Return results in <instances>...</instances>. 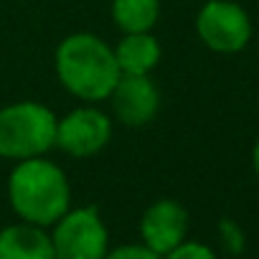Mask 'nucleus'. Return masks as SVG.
Listing matches in <instances>:
<instances>
[{
    "mask_svg": "<svg viewBox=\"0 0 259 259\" xmlns=\"http://www.w3.org/2000/svg\"><path fill=\"white\" fill-rule=\"evenodd\" d=\"M49 234L56 259H104L109 251V231L97 206L69 208Z\"/></svg>",
    "mask_w": 259,
    "mask_h": 259,
    "instance_id": "nucleus-4",
    "label": "nucleus"
},
{
    "mask_svg": "<svg viewBox=\"0 0 259 259\" xmlns=\"http://www.w3.org/2000/svg\"><path fill=\"white\" fill-rule=\"evenodd\" d=\"M114 135V119L97 104H79L56 124V148L76 160L102 153Z\"/></svg>",
    "mask_w": 259,
    "mask_h": 259,
    "instance_id": "nucleus-5",
    "label": "nucleus"
},
{
    "mask_svg": "<svg viewBox=\"0 0 259 259\" xmlns=\"http://www.w3.org/2000/svg\"><path fill=\"white\" fill-rule=\"evenodd\" d=\"M186 234H188V211L173 198L153 201L140 216V244H145L160 256L183 244Z\"/></svg>",
    "mask_w": 259,
    "mask_h": 259,
    "instance_id": "nucleus-8",
    "label": "nucleus"
},
{
    "mask_svg": "<svg viewBox=\"0 0 259 259\" xmlns=\"http://www.w3.org/2000/svg\"><path fill=\"white\" fill-rule=\"evenodd\" d=\"M196 33L216 54H239L251 38V21L239 3L208 0L196 16Z\"/></svg>",
    "mask_w": 259,
    "mask_h": 259,
    "instance_id": "nucleus-6",
    "label": "nucleus"
},
{
    "mask_svg": "<svg viewBox=\"0 0 259 259\" xmlns=\"http://www.w3.org/2000/svg\"><path fill=\"white\" fill-rule=\"evenodd\" d=\"M163 259H219V256L216 251H211V246L201 241H183L173 251H168Z\"/></svg>",
    "mask_w": 259,
    "mask_h": 259,
    "instance_id": "nucleus-12",
    "label": "nucleus"
},
{
    "mask_svg": "<svg viewBox=\"0 0 259 259\" xmlns=\"http://www.w3.org/2000/svg\"><path fill=\"white\" fill-rule=\"evenodd\" d=\"M54 69L59 84L81 104L107 102L122 76L112 46L89 31H76L59 41Z\"/></svg>",
    "mask_w": 259,
    "mask_h": 259,
    "instance_id": "nucleus-1",
    "label": "nucleus"
},
{
    "mask_svg": "<svg viewBox=\"0 0 259 259\" xmlns=\"http://www.w3.org/2000/svg\"><path fill=\"white\" fill-rule=\"evenodd\" d=\"M8 203L21 221L51 229L71 208V183L46 155L18 160L8 176Z\"/></svg>",
    "mask_w": 259,
    "mask_h": 259,
    "instance_id": "nucleus-2",
    "label": "nucleus"
},
{
    "mask_svg": "<svg viewBox=\"0 0 259 259\" xmlns=\"http://www.w3.org/2000/svg\"><path fill=\"white\" fill-rule=\"evenodd\" d=\"M117 66L122 74H153L163 59V46L148 33H122V38L112 46Z\"/></svg>",
    "mask_w": 259,
    "mask_h": 259,
    "instance_id": "nucleus-10",
    "label": "nucleus"
},
{
    "mask_svg": "<svg viewBox=\"0 0 259 259\" xmlns=\"http://www.w3.org/2000/svg\"><path fill=\"white\" fill-rule=\"evenodd\" d=\"M104 259H163V256L138 241V244H122V246H114V249L109 246Z\"/></svg>",
    "mask_w": 259,
    "mask_h": 259,
    "instance_id": "nucleus-13",
    "label": "nucleus"
},
{
    "mask_svg": "<svg viewBox=\"0 0 259 259\" xmlns=\"http://www.w3.org/2000/svg\"><path fill=\"white\" fill-rule=\"evenodd\" d=\"M56 112L36 99L0 107V158L18 163L49 155L56 148Z\"/></svg>",
    "mask_w": 259,
    "mask_h": 259,
    "instance_id": "nucleus-3",
    "label": "nucleus"
},
{
    "mask_svg": "<svg viewBox=\"0 0 259 259\" xmlns=\"http://www.w3.org/2000/svg\"><path fill=\"white\" fill-rule=\"evenodd\" d=\"M112 119L124 127H145L158 117L160 89L150 74H122L107 97Z\"/></svg>",
    "mask_w": 259,
    "mask_h": 259,
    "instance_id": "nucleus-7",
    "label": "nucleus"
},
{
    "mask_svg": "<svg viewBox=\"0 0 259 259\" xmlns=\"http://www.w3.org/2000/svg\"><path fill=\"white\" fill-rule=\"evenodd\" d=\"M251 165H254V170L259 176V140L254 143V150H251Z\"/></svg>",
    "mask_w": 259,
    "mask_h": 259,
    "instance_id": "nucleus-14",
    "label": "nucleus"
},
{
    "mask_svg": "<svg viewBox=\"0 0 259 259\" xmlns=\"http://www.w3.org/2000/svg\"><path fill=\"white\" fill-rule=\"evenodd\" d=\"M0 259H56L51 234L26 221L0 229Z\"/></svg>",
    "mask_w": 259,
    "mask_h": 259,
    "instance_id": "nucleus-9",
    "label": "nucleus"
},
{
    "mask_svg": "<svg viewBox=\"0 0 259 259\" xmlns=\"http://www.w3.org/2000/svg\"><path fill=\"white\" fill-rule=\"evenodd\" d=\"M109 16L122 33H148L158 26L160 0H112Z\"/></svg>",
    "mask_w": 259,
    "mask_h": 259,
    "instance_id": "nucleus-11",
    "label": "nucleus"
}]
</instances>
